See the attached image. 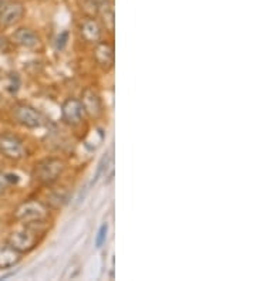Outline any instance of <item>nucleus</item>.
<instances>
[{
  "mask_svg": "<svg viewBox=\"0 0 256 281\" xmlns=\"http://www.w3.org/2000/svg\"><path fill=\"white\" fill-rule=\"evenodd\" d=\"M66 163L60 158H46L36 163L33 169V178L41 185H53L63 175Z\"/></svg>",
  "mask_w": 256,
  "mask_h": 281,
  "instance_id": "obj_1",
  "label": "nucleus"
},
{
  "mask_svg": "<svg viewBox=\"0 0 256 281\" xmlns=\"http://www.w3.org/2000/svg\"><path fill=\"white\" fill-rule=\"evenodd\" d=\"M13 216L20 223L37 225V223H43L47 219L48 210L46 205H43L38 200H26L14 209Z\"/></svg>",
  "mask_w": 256,
  "mask_h": 281,
  "instance_id": "obj_2",
  "label": "nucleus"
},
{
  "mask_svg": "<svg viewBox=\"0 0 256 281\" xmlns=\"http://www.w3.org/2000/svg\"><path fill=\"white\" fill-rule=\"evenodd\" d=\"M11 114L13 118L16 120L17 124L21 127L28 128V130H36V128H41L46 125V117L36 110L34 107H31L30 104L26 103H17L13 105L11 108Z\"/></svg>",
  "mask_w": 256,
  "mask_h": 281,
  "instance_id": "obj_3",
  "label": "nucleus"
},
{
  "mask_svg": "<svg viewBox=\"0 0 256 281\" xmlns=\"http://www.w3.org/2000/svg\"><path fill=\"white\" fill-rule=\"evenodd\" d=\"M0 153L10 160H20L26 156V146L19 135L9 131L0 132Z\"/></svg>",
  "mask_w": 256,
  "mask_h": 281,
  "instance_id": "obj_4",
  "label": "nucleus"
},
{
  "mask_svg": "<svg viewBox=\"0 0 256 281\" xmlns=\"http://www.w3.org/2000/svg\"><path fill=\"white\" fill-rule=\"evenodd\" d=\"M6 243L9 244L11 249H14L17 253L26 254L30 253L31 250L36 249L38 243L37 233L31 232V230H17V232H11L6 237Z\"/></svg>",
  "mask_w": 256,
  "mask_h": 281,
  "instance_id": "obj_5",
  "label": "nucleus"
},
{
  "mask_svg": "<svg viewBox=\"0 0 256 281\" xmlns=\"http://www.w3.org/2000/svg\"><path fill=\"white\" fill-rule=\"evenodd\" d=\"M24 13V4L19 0H0V26H14L23 19Z\"/></svg>",
  "mask_w": 256,
  "mask_h": 281,
  "instance_id": "obj_6",
  "label": "nucleus"
},
{
  "mask_svg": "<svg viewBox=\"0 0 256 281\" xmlns=\"http://www.w3.org/2000/svg\"><path fill=\"white\" fill-rule=\"evenodd\" d=\"M61 121L64 122L66 125L70 127H77L80 125L83 120H84V108L83 104L78 98H67L64 103L61 104Z\"/></svg>",
  "mask_w": 256,
  "mask_h": 281,
  "instance_id": "obj_7",
  "label": "nucleus"
},
{
  "mask_svg": "<svg viewBox=\"0 0 256 281\" xmlns=\"http://www.w3.org/2000/svg\"><path fill=\"white\" fill-rule=\"evenodd\" d=\"M80 101L83 104L84 113L88 117H91L94 120H98L100 117H103V114H104L103 100H101L100 94L97 93L94 88H85Z\"/></svg>",
  "mask_w": 256,
  "mask_h": 281,
  "instance_id": "obj_8",
  "label": "nucleus"
},
{
  "mask_svg": "<svg viewBox=\"0 0 256 281\" xmlns=\"http://www.w3.org/2000/svg\"><path fill=\"white\" fill-rule=\"evenodd\" d=\"M93 56H94L95 63L98 64V67H101L104 71H110L114 67L115 54H114V47L111 43L101 41V40L98 43H95Z\"/></svg>",
  "mask_w": 256,
  "mask_h": 281,
  "instance_id": "obj_9",
  "label": "nucleus"
},
{
  "mask_svg": "<svg viewBox=\"0 0 256 281\" xmlns=\"http://www.w3.org/2000/svg\"><path fill=\"white\" fill-rule=\"evenodd\" d=\"M13 40L16 44L24 47L27 50H38L43 41L34 30L28 27H20L13 33Z\"/></svg>",
  "mask_w": 256,
  "mask_h": 281,
  "instance_id": "obj_10",
  "label": "nucleus"
},
{
  "mask_svg": "<svg viewBox=\"0 0 256 281\" xmlns=\"http://www.w3.org/2000/svg\"><path fill=\"white\" fill-rule=\"evenodd\" d=\"M80 34L87 43L95 44L103 37V28L94 17H85L80 24Z\"/></svg>",
  "mask_w": 256,
  "mask_h": 281,
  "instance_id": "obj_11",
  "label": "nucleus"
},
{
  "mask_svg": "<svg viewBox=\"0 0 256 281\" xmlns=\"http://www.w3.org/2000/svg\"><path fill=\"white\" fill-rule=\"evenodd\" d=\"M21 254L11 249L9 244H0V269H10L14 267L20 262Z\"/></svg>",
  "mask_w": 256,
  "mask_h": 281,
  "instance_id": "obj_12",
  "label": "nucleus"
},
{
  "mask_svg": "<svg viewBox=\"0 0 256 281\" xmlns=\"http://www.w3.org/2000/svg\"><path fill=\"white\" fill-rule=\"evenodd\" d=\"M68 200V193L66 190H53L50 195H48V203L50 206L54 207V209H58V207H63L67 203Z\"/></svg>",
  "mask_w": 256,
  "mask_h": 281,
  "instance_id": "obj_13",
  "label": "nucleus"
},
{
  "mask_svg": "<svg viewBox=\"0 0 256 281\" xmlns=\"http://www.w3.org/2000/svg\"><path fill=\"white\" fill-rule=\"evenodd\" d=\"M98 13H100V14H101V17H103V21H104L105 27L108 28V30H114V9H113V6H110V7H105V9L100 10Z\"/></svg>",
  "mask_w": 256,
  "mask_h": 281,
  "instance_id": "obj_14",
  "label": "nucleus"
},
{
  "mask_svg": "<svg viewBox=\"0 0 256 281\" xmlns=\"http://www.w3.org/2000/svg\"><path fill=\"white\" fill-rule=\"evenodd\" d=\"M107 234H108V223H103L100 226L98 232H97V236H95V247L97 249H101L105 244V240H107Z\"/></svg>",
  "mask_w": 256,
  "mask_h": 281,
  "instance_id": "obj_15",
  "label": "nucleus"
},
{
  "mask_svg": "<svg viewBox=\"0 0 256 281\" xmlns=\"http://www.w3.org/2000/svg\"><path fill=\"white\" fill-rule=\"evenodd\" d=\"M108 162H110V156H108V153H105L104 156L101 158V160H100V163H98V168H97V172H95L94 178H93V185H94L95 182L100 179V176L104 173V170L107 169V165H108Z\"/></svg>",
  "mask_w": 256,
  "mask_h": 281,
  "instance_id": "obj_16",
  "label": "nucleus"
},
{
  "mask_svg": "<svg viewBox=\"0 0 256 281\" xmlns=\"http://www.w3.org/2000/svg\"><path fill=\"white\" fill-rule=\"evenodd\" d=\"M81 6H83L81 9L84 10L85 13L88 14V17H93L95 13H98L97 4H95L94 0H83V4H81Z\"/></svg>",
  "mask_w": 256,
  "mask_h": 281,
  "instance_id": "obj_17",
  "label": "nucleus"
},
{
  "mask_svg": "<svg viewBox=\"0 0 256 281\" xmlns=\"http://www.w3.org/2000/svg\"><path fill=\"white\" fill-rule=\"evenodd\" d=\"M67 41H68V31H63L57 36L56 47L58 50H63L67 46Z\"/></svg>",
  "mask_w": 256,
  "mask_h": 281,
  "instance_id": "obj_18",
  "label": "nucleus"
},
{
  "mask_svg": "<svg viewBox=\"0 0 256 281\" xmlns=\"http://www.w3.org/2000/svg\"><path fill=\"white\" fill-rule=\"evenodd\" d=\"M9 182H7V178H6V173H3V172H0V195L9 187Z\"/></svg>",
  "mask_w": 256,
  "mask_h": 281,
  "instance_id": "obj_19",
  "label": "nucleus"
},
{
  "mask_svg": "<svg viewBox=\"0 0 256 281\" xmlns=\"http://www.w3.org/2000/svg\"><path fill=\"white\" fill-rule=\"evenodd\" d=\"M3 232V225H1V222H0V233Z\"/></svg>",
  "mask_w": 256,
  "mask_h": 281,
  "instance_id": "obj_20",
  "label": "nucleus"
}]
</instances>
